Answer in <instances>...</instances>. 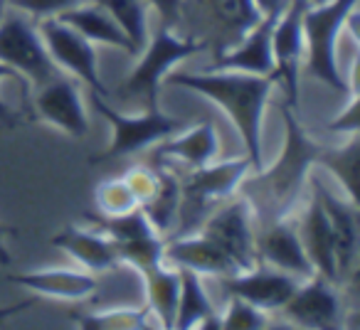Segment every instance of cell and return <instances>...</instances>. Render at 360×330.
<instances>
[{"label":"cell","mask_w":360,"mask_h":330,"mask_svg":"<svg viewBox=\"0 0 360 330\" xmlns=\"http://www.w3.org/2000/svg\"><path fill=\"white\" fill-rule=\"evenodd\" d=\"M350 104H348V109L343 111V114H338V119L335 121H330V126L328 128L330 131H335V133H345V136H355L358 133V94L355 91H350Z\"/></svg>","instance_id":"e575fe53"},{"label":"cell","mask_w":360,"mask_h":330,"mask_svg":"<svg viewBox=\"0 0 360 330\" xmlns=\"http://www.w3.org/2000/svg\"><path fill=\"white\" fill-rule=\"evenodd\" d=\"M94 6L104 8L129 35L134 42V50L139 55L148 40V18H146V3L143 0H94Z\"/></svg>","instance_id":"484cf974"},{"label":"cell","mask_w":360,"mask_h":330,"mask_svg":"<svg viewBox=\"0 0 360 330\" xmlns=\"http://www.w3.org/2000/svg\"><path fill=\"white\" fill-rule=\"evenodd\" d=\"M143 3L155 8V13L160 15V25L165 27L178 25L180 15H183V6H186V0H143Z\"/></svg>","instance_id":"d590c367"},{"label":"cell","mask_w":360,"mask_h":330,"mask_svg":"<svg viewBox=\"0 0 360 330\" xmlns=\"http://www.w3.org/2000/svg\"><path fill=\"white\" fill-rule=\"evenodd\" d=\"M281 116L286 126V140L279 158L266 168L264 173H257L255 178H247L240 183L237 190L250 200L255 215H264L262 222L284 220L296 205L309 171L319 165L323 145L316 143L304 124L296 116V109L281 104Z\"/></svg>","instance_id":"7a4b0ae2"},{"label":"cell","mask_w":360,"mask_h":330,"mask_svg":"<svg viewBox=\"0 0 360 330\" xmlns=\"http://www.w3.org/2000/svg\"><path fill=\"white\" fill-rule=\"evenodd\" d=\"M124 178L129 180L131 190H134L136 197H139V205H143V202L150 200V195H153L155 187H158L160 168H153V165H136V168H131Z\"/></svg>","instance_id":"d6a6232c"},{"label":"cell","mask_w":360,"mask_h":330,"mask_svg":"<svg viewBox=\"0 0 360 330\" xmlns=\"http://www.w3.org/2000/svg\"><path fill=\"white\" fill-rule=\"evenodd\" d=\"M358 0H321L304 11L306 72L340 94H350L348 81L338 67V37L355 15Z\"/></svg>","instance_id":"3957f363"},{"label":"cell","mask_w":360,"mask_h":330,"mask_svg":"<svg viewBox=\"0 0 360 330\" xmlns=\"http://www.w3.org/2000/svg\"><path fill=\"white\" fill-rule=\"evenodd\" d=\"M94 205L99 215L114 217V215H126V212L136 210L139 197L131 190L129 180L124 176L121 178H106L94 187Z\"/></svg>","instance_id":"f1b7e54d"},{"label":"cell","mask_w":360,"mask_h":330,"mask_svg":"<svg viewBox=\"0 0 360 330\" xmlns=\"http://www.w3.org/2000/svg\"><path fill=\"white\" fill-rule=\"evenodd\" d=\"M281 310L291 323L301 325V328L330 330L340 328L343 323V301L335 293L333 281L323 279L321 274L304 279V284L299 281L296 291Z\"/></svg>","instance_id":"7c38bea8"},{"label":"cell","mask_w":360,"mask_h":330,"mask_svg":"<svg viewBox=\"0 0 360 330\" xmlns=\"http://www.w3.org/2000/svg\"><path fill=\"white\" fill-rule=\"evenodd\" d=\"M215 13L222 25L235 35L247 32L262 18L255 0H215Z\"/></svg>","instance_id":"4dcf8cb0"},{"label":"cell","mask_w":360,"mask_h":330,"mask_svg":"<svg viewBox=\"0 0 360 330\" xmlns=\"http://www.w3.org/2000/svg\"><path fill=\"white\" fill-rule=\"evenodd\" d=\"M0 65L11 67L22 81L35 86L47 84L60 74L40 30H35L25 15H0Z\"/></svg>","instance_id":"52a82bcc"},{"label":"cell","mask_w":360,"mask_h":330,"mask_svg":"<svg viewBox=\"0 0 360 330\" xmlns=\"http://www.w3.org/2000/svg\"><path fill=\"white\" fill-rule=\"evenodd\" d=\"M143 47L146 50L139 52V62L119 91L129 99H143L146 106H158L160 84L173 72V67L202 52L207 45L205 40H195V37H178L173 27L160 25Z\"/></svg>","instance_id":"5b68a950"},{"label":"cell","mask_w":360,"mask_h":330,"mask_svg":"<svg viewBox=\"0 0 360 330\" xmlns=\"http://www.w3.org/2000/svg\"><path fill=\"white\" fill-rule=\"evenodd\" d=\"M301 242H304V249L311 259L316 274H321L323 279L335 281V256H333V237H330V227H328V217L326 210L321 205L319 195H311L309 210L304 215L301 222Z\"/></svg>","instance_id":"7402d4cb"},{"label":"cell","mask_w":360,"mask_h":330,"mask_svg":"<svg viewBox=\"0 0 360 330\" xmlns=\"http://www.w3.org/2000/svg\"><path fill=\"white\" fill-rule=\"evenodd\" d=\"M266 325L264 310H259L257 305L247 303L242 298L230 296V305H227L225 318H220V328L227 330H259Z\"/></svg>","instance_id":"1f68e13d"},{"label":"cell","mask_w":360,"mask_h":330,"mask_svg":"<svg viewBox=\"0 0 360 330\" xmlns=\"http://www.w3.org/2000/svg\"><path fill=\"white\" fill-rule=\"evenodd\" d=\"M309 3H319V0H309Z\"/></svg>","instance_id":"b9f144b4"},{"label":"cell","mask_w":360,"mask_h":330,"mask_svg":"<svg viewBox=\"0 0 360 330\" xmlns=\"http://www.w3.org/2000/svg\"><path fill=\"white\" fill-rule=\"evenodd\" d=\"M200 235L212 239L237 266L247 271L259 264L257 256V230L255 210L245 195L227 197L202 220Z\"/></svg>","instance_id":"ba28073f"},{"label":"cell","mask_w":360,"mask_h":330,"mask_svg":"<svg viewBox=\"0 0 360 330\" xmlns=\"http://www.w3.org/2000/svg\"><path fill=\"white\" fill-rule=\"evenodd\" d=\"M35 111L42 121L57 126L72 138H84L89 131V119H86L79 89L62 74H57L47 84L37 86Z\"/></svg>","instance_id":"9a60e30c"},{"label":"cell","mask_w":360,"mask_h":330,"mask_svg":"<svg viewBox=\"0 0 360 330\" xmlns=\"http://www.w3.org/2000/svg\"><path fill=\"white\" fill-rule=\"evenodd\" d=\"M146 281V296H148V310L158 315L163 328H173L175 310L180 298V269H168L163 261L150 269L141 271Z\"/></svg>","instance_id":"cb8c5ba5"},{"label":"cell","mask_w":360,"mask_h":330,"mask_svg":"<svg viewBox=\"0 0 360 330\" xmlns=\"http://www.w3.org/2000/svg\"><path fill=\"white\" fill-rule=\"evenodd\" d=\"M217 131L210 121H200V124L183 128L178 133H173L170 138L160 140V145L155 148L153 163H163V160H175L183 163L188 168H200V165L212 163V158L217 155Z\"/></svg>","instance_id":"ffe728a7"},{"label":"cell","mask_w":360,"mask_h":330,"mask_svg":"<svg viewBox=\"0 0 360 330\" xmlns=\"http://www.w3.org/2000/svg\"><path fill=\"white\" fill-rule=\"evenodd\" d=\"M319 3H321V0H319Z\"/></svg>","instance_id":"7bdbcfd3"},{"label":"cell","mask_w":360,"mask_h":330,"mask_svg":"<svg viewBox=\"0 0 360 330\" xmlns=\"http://www.w3.org/2000/svg\"><path fill=\"white\" fill-rule=\"evenodd\" d=\"M163 256L168 261H173L178 269L195 271L198 276H217L225 279L240 271V266L220 249L212 239H207L205 235H180L175 239L165 242Z\"/></svg>","instance_id":"e0dca14e"},{"label":"cell","mask_w":360,"mask_h":330,"mask_svg":"<svg viewBox=\"0 0 360 330\" xmlns=\"http://www.w3.org/2000/svg\"><path fill=\"white\" fill-rule=\"evenodd\" d=\"M301 279L284 274L279 269H271L266 264H257L247 271H237L232 276L220 279L227 296H235L247 303L257 305L259 310H281L284 303L291 298Z\"/></svg>","instance_id":"4fadbf2b"},{"label":"cell","mask_w":360,"mask_h":330,"mask_svg":"<svg viewBox=\"0 0 360 330\" xmlns=\"http://www.w3.org/2000/svg\"><path fill=\"white\" fill-rule=\"evenodd\" d=\"M52 246L62 249L70 254L75 261H79L86 271L99 274V271H111L119 266V254H116V244L94 227V230H84V227L70 225L60 230L50 239Z\"/></svg>","instance_id":"ac0fdd59"},{"label":"cell","mask_w":360,"mask_h":330,"mask_svg":"<svg viewBox=\"0 0 360 330\" xmlns=\"http://www.w3.org/2000/svg\"><path fill=\"white\" fill-rule=\"evenodd\" d=\"M163 81L170 86H183V89L195 91V94L205 96L207 101H212L220 111H225V116L240 133L252 168H259L262 121H264V109L276 84V77L210 70L202 74H191V72H175L173 74L170 72Z\"/></svg>","instance_id":"6da1fadb"},{"label":"cell","mask_w":360,"mask_h":330,"mask_svg":"<svg viewBox=\"0 0 360 330\" xmlns=\"http://www.w3.org/2000/svg\"><path fill=\"white\" fill-rule=\"evenodd\" d=\"M11 235H18V230L13 225H6V222H0V266H11L13 264V256L6 246V239Z\"/></svg>","instance_id":"74e56055"},{"label":"cell","mask_w":360,"mask_h":330,"mask_svg":"<svg viewBox=\"0 0 360 330\" xmlns=\"http://www.w3.org/2000/svg\"><path fill=\"white\" fill-rule=\"evenodd\" d=\"M6 6H8V0H0V15L6 13Z\"/></svg>","instance_id":"60d3db41"},{"label":"cell","mask_w":360,"mask_h":330,"mask_svg":"<svg viewBox=\"0 0 360 330\" xmlns=\"http://www.w3.org/2000/svg\"><path fill=\"white\" fill-rule=\"evenodd\" d=\"M91 101H94V109L111 124L114 133H111V143L104 150L89 155V160H86L89 165L109 163V160L124 158L136 150H143L148 145L170 138L186 126L180 119L163 114L158 106H146V111H141V114H121L106 104L104 96L91 94Z\"/></svg>","instance_id":"8992f818"},{"label":"cell","mask_w":360,"mask_h":330,"mask_svg":"<svg viewBox=\"0 0 360 330\" xmlns=\"http://www.w3.org/2000/svg\"><path fill=\"white\" fill-rule=\"evenodd\" d=\"M148 305L146 308H114L99 310V313L82 315L77 320L79 328H96V330H126V328H143Z\"/></svg>","instance_id":"f546056e"},{"label":"cell","mask_w":360,"mask_h":330,"mask_svg":"<svg viewBox=\"0 0 360 330\" xmlns=\"http://www.w3.org/2000/svg\"><path fill=\"white\" fill-rule=\"evenodd\" d=\"M255 6L259 11V15H279L284 11L286 0H255Z\"/></svg>","instance_id":"ab89813d"},{"label":"cell","mask_w":360,"mask_h":330,"mask_svg":"<svg viewBox=\"0 0 360 330\" xmlns=\"http://www.w3.org/2000/svg\"><path fill=\"white\" fill-rule=\"evenodd\" d=\"M220 328V315L215 313L205 293L202 279L195 271L180 269V298L173 328Z\"/></svg>","instance_id":"603a6c76"},{"label":"cell","mask_w":360,"mask_h":330,"mask_svg":"<svg viewBox=\"0 0 360 330\" xmlns=\"http://www.w3.org/2000/svg\"><path fill=\"white\" fill-rule=\"evenodd\" d=\"M311 190L319 195L321 205L328 217L330 237H333V256H335V281L355 284L358 279V254H360V225H358V205L348 197H335L311 178Z\"/></svg>","instance_id":"8fae6325"},{"label":"cell","mask_w":360,"mask_h":330,"mask_svg":"<svg viewBox=\"0 0 360 330\" xmlns=\"http://www.w3.org/2000/svg\"><path fill=\"white\" fill-rule=\"evenodd\" d=\"M40 37L45 42L47 52H50L52 62L57 70L70 72L79 81H84L91 89V94L106 96L104 79L99 77V62H96V50L84 35L70 27L67 22L57 20V18H42Z\"/></svg>","instance_id":"30bf717a"},{"label":"cell","mask_w":360,"mask_h":330,"mask_svg":"<svg viewBox=\"0 0 360 330\" xmlns=\"http://www.w3.org/2000/svg\"><path fill=\"white\" fill-rule=\"evenodd\" d=\"M3 79H18V81H22L20 77L15 74V72L11 70V67H6V65H0V81ZM25 84V81H22ZM20 124V116L15 114V111L11 109V106L6 104V99L0 96V126H6V128H15V126Z\"/></svg>","instance_id":"8d00e7d4"},{"label":"cell","mask_w":360,"mask_h":330,"mask_svg":"<svg viewBox=\"0 0 360 330\" xmlns=\"http://www.w3.org/2000/svg\"><path fill=\"white\" fill-rule=\"evenodd\" d=\"M35 303H37V298H25V301H18V303L0 305V323L8 320V318H13V315H18V313H25V310L32 308Z\"/></svg>","instance_id":"f35d334b"},{"label":"cell","mask_w":360,"mask_h":330,"mask_svg":"<svg viewBox=\"0 0 360 330\" xmlns=\"http://www.w3.org/2000/svg\"><path fill=\"white\" fill-rule=\"evenodd\" d=\"M11 284L22 286L32 291L40 298H57V301H82L91 296L99 286L94 274L72 269H42L27 271V274H11L6 276Z\"/></svg>","instance_id":"d6986e66"},{"label":"cell","mask_w":360,"mask_h":330,"mask_svg":"<svg viewBox=\"0 0 360 330\" xmlns=\"http://www.w3.org/2000/svg\"><path fill=\"white\" fill-rule=\"evenodd\" d=\"M358 155H360V143L358 133L348 136V143L338 145V148H326L321 150L319 165H323L326 171H330L338 183L343 185L345 197L355 202V178H358Z\"/></svg>","instance_id":"4316f807"},{"label":"cell","mask_w":360,"mask_h":330,"mask_svg":"<svg viewBox=\"0 0 360 330\" xmlns=\"http://www.w3.org/2000/svg\"><path fill=\"white\" fill-rule=\"evenodd\" d=\"M309 0H286L271 30V57H274L276 84L284 89V104L299 106L301 57H304V11Z\"/></svg>","instance_id":"9c48e42d"},{"label":"cell","mask_w":360,"mask_h":330,"mask_svg":"<svg viewBox=\"0 0 360 330\" xmlns=\"http://www.w3.org/2000/svg\"><path fill=\"white\" fill-rule=\"evenodd\" d=\"M257 256H259L262 264L291 274L296 279H309V276L316 274L299 232L286 220L264 222L259 227V232H257Z\"/></svg>","instance_id":"5bb4252c"},{"label":"cell","mask_w":360,"mask_h":330,"mask_svg":"<svg viewBox=\"0 0 360 330\" xmlns=\"http://www.w3.org/2000/svg\"><path fill=\"white\" fill-rule=\"evenodd\" d=\"M79 3L82 0H8V6L35 18H57L60 13L70 11Z\"/></svg>","instance_id":"836d02e7"},{"label":"cell","mask_w":360,"mask_h":330,"mask_svg":"<svg viewBox=\"0 0 360 330\" xmlns=\"http://www.w3.org/2000/svg\"><path fill=\"white\" fill-rule=\"evenodd\" d=\"M57 20L67 22L70 27H75L79 35H84L91 45H109L116 50H124L129 55H136L134 42L129 40V35L124 32V27L99 6H75L70 11L60 13Z\"/></svg>","instance_id":"44dd1931"},{"label":"cell","mask_w":360,"mask_h":330,"mask_svg":"<svg viewBox=\"0 0 360 330\" xmlns=\"http://www.w3.org/2000/svg\"><path fill=\"white\" fill-rule=\"evenodd\" d=\"M178 207H180V180L173 173L160 168L158 187H155V192L150 195V200L141 205V210L146 212L150 227H153L158 235H168V232L173 230L175 220H178Z\"/></svg>","instance_id":"d4e9b609"},{"label":"cell","mask_w":360,"mask_h":330,"mask_svg":"<svg viewBox=\"0 0 360 330\" xmlns=\"http://www.w3.org/2000/svg\"><path fill=\"white\" fill-rule=\"evenodd\" d=\"M279 15H262L232 50L220 52L210 70L247 72V74H271L274 77V57H271V30Z\"/></svg>","instance_id":"2e32d148"},{"label":"cell","mask_w":360,"mask_h":330,"mask_svg":"<svg viewBox=\"0 0 360 330\" xmlns=\"http://www.w3.org/2000/svg\"><path fill=\"white\" fill-rule=\"evenodd\" d=\"M250 168V158H235L225 160V163H207L193 168L191 176L180 183V207L178 220H175L180 225L178 237L198 230L220 202L232 197V192H237Z\"/></svg>","instance_id":"277c9868"},{"label":"cell","mask_w":360,"mask_h":330,"mask_svg":"<svg viewBox=\"0 0 360 330\" xmlns=\"http://www.w3.org/2000/svg\"><path fill=\"white\" fill-rule=\"evenodd\" d=\"M116 244V254H119V264H129L139 271H146L150 266L165 261L163 251H165V239L153 232V235L146 237H136L129 242H114Z\"/></svg>","instance_id":"83f0119b"}]
</instances>
